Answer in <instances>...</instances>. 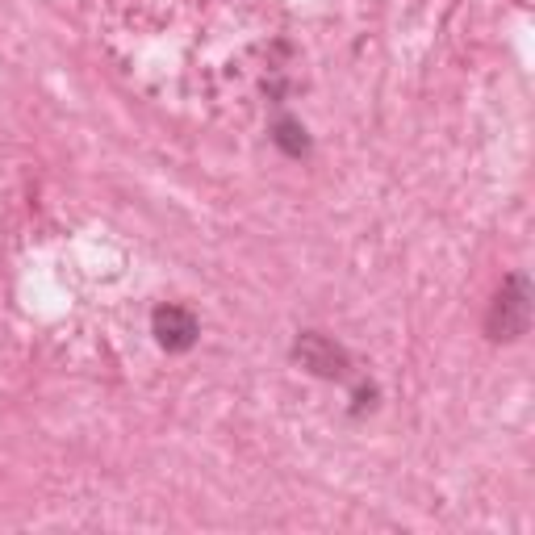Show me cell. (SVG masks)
Instances as JSON below:
<instances>
[{"instance_id":"7a4b0ae2","label":"cell","mask_w":535,"mask_h":535,"mask_svg":"<svg viewBox=\"0 0 535 535\" xmlns=\"http://www.w3.org/2000/svg\"><path fill=\"white\" fill-rule=\"evenodd\" d=\"M293 360L322 381H339V385L352 381V356H347V347L322 331H301L293 343Z\"/></svg>"},{"instance_id":"6da1fadb","label":"cell","mask_w":535,"mask_h":535,"mask_svg":"<svg viewBox=\"0 0 535 535\" xmlns=\"http://www.w3.org/2000/svg\"><path fill=\"white\" fill-rule=\"evenodd\" d=\"M527 327H531V281L527 272H510L490 301L485 335H490V343H519Z\"/></svg>"},{"instance_id":"5b68a950","label":"cell","mask_w":535,"mask_h":535,"mask_svg":"<svg viewBox=\"0 0 535 535\" xmlns=\"http://www.w3.org/2000/svg\"><path fill=\"white\" fill-rule=\"evenodd\" d=\"M377 398H381L377 385H364V381H360V385L352 389V414L360 418L364 410H377Z\"/></svg>"},{"instance_id":"3957f363","label":"cell","mask_w":535,"mask_h":535,"mask_svg":"<svg viewBox=\"0 0 535 535\" xmlns=\"http://www.w3.org/2000/svg\"><path fill=\"white\" fill-rule=\"evenodd\" d=\"M151 335H155V343L164 347V352L184 356V352H193V347H197L201 322H197L193 310H184V306H176V301H168V306H155V314H151Z\"/></svg>"},{"instance_id":"277c9868","label":"cell","mask_w":535,"mask_h":535,"mask_svg":"<svg viewBox=\"0 0 535 535\" xmlns=\"http://www.w3.org/2000/svg\"><path fill=\"white\" fill-rule=\"evenodd\" d=\"M272 143L281 147L289 159H306L310 151H314V143H310V130L301 126L297 118H281L272 126Z\"/></svg>"}]
</instances>
